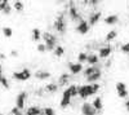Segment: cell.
<instances>
[{"instance_id": "obj_42", "label": "cell", "mask_w": 129, "mask_h": 115, "mask_svg": "<svg viewBox=\"0 0 129 115\" xmlns=\"http://www.w3.org/2000/svg\"><path fill=\"white\" fill-rule=\"evenodd\" d=\"M5 58V54L4 53H0V60H4Z\"/></svg>"}, {"instance_id": "obj_9", "label": "cell", "mask_w": 129, "mask_h": 115, "mask_svg": "<svg viewBox=\"0 0 129 115\" xmlns=\"http://www.w3.org/2000/svg\"><path fill=\"white\" fill-rule=\"evenodd\" d=\"M69 70H70L71 74L76 75V74H79V72L83 70V65L80 64V62H78V64H74V62H70V64H69Z\"/></svg>"}, {"instance_id": "obj_6", "label": "cell", "mask_w": 129, "mask_h": 115, "mask_svg": "<svg viewBox=\"0 0 129 115\" xmlns=\"http://www.w3.org/2000/svg\"><path fill=\"white\" fill-rule=\"evenodd\" d=\"M81 112H83V115H95L97 110L93 107L92 103L85 102V103H83V106H81Z\"/></svg>"}, {"instance_id": "obj_38", "label": "cell", "mask_w": 129, "mask_h": 115, "mask_svg": "<svg viewBox=\"0 0 129 115\" xmlns=\"http://www.w3.org/2000/svg\"><path fill=\"white\" fill-rule=\"evenodd\" d=\"M10 56H12V57H17V56H18V52H17L16 49H13L12 52H10Z\"/></svg>"}, {"instance_id": "obj_37", "label": "cell", "mask_w": 129, "mask_h": 115, "mask_svg": "<svg viewBox=\"0 0 129 115\" xmlns=\"http://www.w3.org/2000/svg\"><path fill=\"white\" fill-rule=\"evenodd\" d=\"M10 10H12V7H10V5L8 4V5L2 10V12H3V13H5V14H10Z\"/></svg>"}, {"instance_id": "obj_27", "label": "cell", "mask_w": 129, "mask_h": 115, "mask_svg": "<svg viewBox=\"0 0 129 115\" xmlns=\"http://www.w3.org/2000/svg\"><path fill=\"white\" fill-rule=\"evenodd\" d=\"M3 35L5 38H10L13 35V30L10 28V27H3Z\"/></svg>"}, {"instance_id": "obj_22", "label": "cell", "mask_w": 129, "mask_h": 115, "mask_svg": "<svg viewBox=\"0 0 129 115\" xmlns=\"http://www.w3.org/2000/svg\"><path fill=\"white\" fill-rule=\"evenodd\" d=\"M67 91H69V93H70L71 97H76V96H78V87L75 85V84H71V85L67 88Z\"/></svg>"}, {"instance_id": "obj_35", "label": "cell", "mask_w": 129, "mask_h": 115, "mask_svg": "<svg viewBox=\"0 0 129 115\" xmlns=\"http://www.w3.org/2000/svg\"><path fill=\"white\" fill-rule=\"evenodd\" d=\"M9 4V0H0V10H3Z\"/></svg>"}, {"instance_id": "obj_39", "label": "cell", "mask_w": 129, "mask_h": 115, "mask_svg": "<svg viewBox=\"0 0 129 115\" xmlns=\"http://www.w3.org/2000/svg\"><path fill=\"white\" fill-rule=\"evenodd\" d=\"M89 3H90L92 5H95L97 3H98V0H89Z\"/></svg>"}, {"instance_id": "obj_13", "label": "cell", "mask_w": 129, "mask_h": 115, "mask_svg": "<svg viewBox=\"0 0 129 115\" xmlns=\"http://www.w3.org/2000/svg\"><path fill=\"white\" fill-rule=\"evenodd\" d=\"M35 78L39 79V80H47L50 78V72L49 71H36L35 72Z\"/></svg>"}, {"instance_id": "obj_40", "label": "cell", "mask_w": 129, "mask_h": 115, "mask_svg": "<svg viewBox=\"0 0 129 115\" xmlns=\"http://www.w3.org/2000/svg\"><path fill=\"white\" fill-rule=\"evenodd\" d=\"M125 109H126V111H129V100L125 102Z\"/></svg>"}, {"instance_id": "obj_31", "label": "cell", "mask_w": 129, "mask_h": 115, "mask_svg": "<svg viewBox=\"0 0 129 115\" xmlns=\"http://www.w3.org/2000/svg\"><path fill=\"white\" fill-rule=\"evenodd\" d=\"M10 114H12V115H23V114H22V111H21L17 106H14L12 110H10Z\"/></svg>"}, {"instance_id": "obj_30", "label": "cell", "mask_w": 129, "mask_h": 115, "mask_svg": "<svg viewBox=\"0 0 129 115\" xmlns=\"http://www.w3.org/2000/svg\"><path fill=\"white\" fill-rule=\"evenodd\" d=\"M124 89H126L125 83H123V81L116 83V91H117V92H121V91H124Z\"/></svg>"}, {"instance_id": "obj_29", "label": "cell", "mask_w": 129, "mask_h": 115, "mask_svg": "<svg viewBox=\"0 0 129 115\" xmlns=\"http://www.w3.org/2000/svg\"><path fill=\"white\" fill-rule=\"evenodd\" d=\"M87 53H84V52H81V53H79L78 56V61L80 62V64H83V62H87Z\"/></svg>"}, {"instance_id": "obj_17", "label": "cell", "mask_w": 129, "mask_h": 115, "mask_svg": "<svg viewBox=\"0 0 129 115\" xmlns=\"http://www.w3.org/2000/svg\"><path fill=\"white\" fill-rule=\"evenodd\" d=\"M92 105H93V107H94L97 111L102 110V107H103V105H102V98H101V97H95L94 101L92 102Z\"/></svg>"}, {"instance_id": "obj_43", "label": "cell", "mask_w": 129, "mask_h": 115, "mask_svg": "<svg viewBox=\"0 0 129 115\" xmlns=\"http://www.w3.org/2000/svg\"><path fill=\"white\" fill-rule=\"evenodd\" d=\"M0 115H4V114H2V112H0Z\"/></svg>"}, {"instance_id": "obj_4", "label": "cell", "mask_w": 129, "mask_h": 115, "mask_svg": "<svg viewBox=\"0 0 129 115\" xmlns=\"http://www.w3.org/2000/svg\"><path fill=\"white\" fill-rule=\"evenodd\" d=\"M54 28L61 34H64L66 31V22H64V16L63 14H59L56 21H54Z\"/></svg>"}, {"instance_id": "obj_26", "label": "cell", "mask_w": 129, "mask_h": 115, "mask_svg": "<svg viewBox=\"0 0 129 115\" xmlns=\"http://www.w3.org/2000/svg\"><path fill=\"white\" fill-rule=\"evenodd\" d=\"M53 50H54V54H56L57 57H62L63 53H64V49H63L61 45H56V48L53 49Z\"/></svg>"}, {"instance_id": "obj_36", "label": "cell", "mask_w": 129, "mask_h": 115, "mask_svg": "<svg viewBox=\"0 0 129 115\" xmlns=\"http://www.w3.org/2000/svg\"><path fill=\"white\" fill-rule=\"evenodd\" d=\"M117 96H119L120 98H125V97L128 96V91L124 89V91H121V92H117Z\"/></svg>"}, {"instance_id": "obj_25", "label": "cell", "mask_w": 129, "mask_h": 115, "mask_svg": "<svg viewBox=\"0 0 129 115\" xmlns=\"http://www.w3.org/2000/svg\"><path fill=\"white\" fill-rule=\"evenodd\" d=\"M116 36H117V33H116L115 30H112V31H110V33H107V35H106V41H111V40L116 39Z\"/></svg>"}, {"instance_id": "obj_2", "label": "cell", "mask_w": 129, "mask_h": 115, "mask_svg": "<svg viewBox=\"0 0 129 115\" xmlns=\"http://www.w3.org/2000/svg\"><path fill=\"white\" fill-rule=\"evenodd\" d=\"M43 39L45 41V47H47V50H53L57 45V39L56 36L50 34V33H44L43 34Z\"/></svg>"}, {"instance_id": "obj_14", "label": "cell", "mask_w": 129, "mask_h": 115, "mask_svg": "<svg viewBox=\"0 0 129 115\" xmlns=\"http://www.w3.org/2000/svg\"><path fill=\"white\" fill-rule=\"evenodd\" d=\"M101 16H102L101 12H95L94 14H92V16L89 17V26H94V25L101 19Z\"/></svg>"}, {"instance_id": "obj_8", "label": "cell", "mask_w": 129, "mask_h": 115, "mask_svg": "<svg viewBox=\"0 0 129 115\" xmlns=\"http://www.w3.org/2000/svg\"><path fill=\"white\" fill-rule=\"evenodd\" d=\"M89 23L87 22V21H80V23L78 25V27H76V31L79 34H81V35H85L89 31Z\"/></svg>"}, {"instance_id": "obj_7", "label": "cell", "mask_w": 129, "mask_h": 115, "mask_svg": "<svg viewBox=\"0 0 129 115\" xmlns=\"http://www.w3.org/2000/svg\"><path fill=\"white\" fill-rule=\"evenodd\" d=\"M71 98H72V97L70 96L69 91L64 89L63 95H62V100H61V107H62V109H66L70 103H71Z\"/></svg>"}, {"instance_id": "obj_19", "label": "cell", "mask_w": 129, "mask_h": 115, "mask_svg": "<svg viewBox=\"0 0 129 115\" xmlns=\"http://www.w3.org/2000/svg\"><path fill=\"white\" fill-rule=\"evenodd\" d=\"M70 80V75L69 74H62L59 78H58V83H59V85H66L67 83Z\"/></svg>"}, {"instance_id": "obj_24", "label": "cell", "mask_w": 129, "mask_h": 115, "mask_svg": "<svg viewBox=\"0 0 129 115\" xmlns=\"http://www.w3.org/2000/svg\"><path fill=\"white\" fill-rule=\"evenodd\" d=\"M13 8L17 10V12H22L25 7H23V3H22V2H19V0H16L14 4H13Z\"/></svg>"}, {"instance_id": "obj_21", "label": "cell", "mask_w": 129, "mask_h": 115, "mask_svg": "<svg viewBox=\"0 0 129 115\" xmlns=\"http://www.w3.org/2000/svg\"><path fill=\"white\" fill-rule=\"evenodd\" d=\"M40 38H41V31L39 28H36V27L32 28V40H34V41H39Z\"/></svg>"}, {"instance_id": "obj_33", "label": "cell", "mask_w": 129, "mask_h": 115, "mask_svg": "<svg viewBox=\"0 0 129 115\" xmlns=\"http://www.w3.org/2000/svg\"><path fill=\"white\" fill-rule=\"evenodd\" d=\"M120 50L123 52V53L128 54V53H129V44H128V43H126V44H123V45L120 47Z\"/></svg>"}, {"instance_id": "obj_18", "label": "cell", "mask_w": 129, "mask_h": 115, "mask_svg": "<svg viewBox=\"0 0 129 115\" xmlns=\"http://www.w3.org/2000/svg\"><path fill=\"white\" fill-rule=\"evenodd\" d=\"M87 62L88 64H90V65H97L98 64V56L97 54H88L87 56Z\"/></svg>"}, {"instance_id": "obj_3", "label": "cell", "mask_w": 129, "mask_h": 115, "mask_svg": "<svg viewBox=\"0 0 129 115\" xmlns=\"http://www.w3.org/2000/svg\"><path fill=\"white\" fill-rule=\"evenodd\" d=\"M13 78L19 81H26L31 78V71L28 69H23L22 71H16L13 72Z\"/></svg>"}, {"instance_id": "obj_1", "label": "cell", "mask_w": 129, "mask_h": 115, "mask_svg": "<svg viewBox=\"0 0 129 115\" xmlns=\"http://www.w3.org/2000/svg\"><path fill=\"white\" fill-rule=\"evenodd\" d=\"M100 89V84H85L81 87H78V96L83 100L88 98L93 95H95V92Z\"/></svg>"}, {"instance_id": "obj_5", "label": "cell", "mask_w": 129, "mask_h": 115, "mask_svg": "<svg viewBox=\"0 0 129 115\" xmlns=\"http://www.w3.org/2000/svg\"><path fill=\"white\" fill-rule=\"evenodd\" d=\"M26 100H27V93L26 92H21L19 95L17 96L16 98V106L19 109V110H22L26 105Z\"/></svg>"}, {"instance_id": "obj_10", "label": "cell", "mask_w": 129, "mask_h": 115, "mask_svg": "<svg viewBox=\"0 0 129 115\" xmlns=\"http://www.w3.org/2000/svg\"><path fill=\"white\" fill-rule=\"evenodd\" d=\"M101 76H102V71L98 69L97 71H94L93 74H90L89 76H87V80H88V83H95L97 80L101 79Z\"/></svg>"}, {"instance_id": "obj_15", "label": "cell", "mask_w": 129, "mask_h": 115, "mask_svg": "<svg viewBox=\"0 0 129 115\" xmlns=\"http://www.w3.org/2000/svg\"><path fill=\"white\" fill-rule=\"evenodd\" d=\"M116 22H119V17L116 14H111V16H107L105 18V23L106 25H115Z\"/></svg>"}, {"instance_id": "obj_23", "label": "cell", "mask_w": 129, "mask_h": 115, "mask_svg": "<svg viewBox=\"0 0 129 115\" xmlns=\"http://www.w3.org/2000/svg\"><path fill=\"white\" fill-rule=\"evenodd\" d=\"M97 70H98V67H97V66H90V67H88V69H85V70H84V76H85V78L89 76L90 74H93V72L97 71Z\"/></svg>"}, {"instance_id": "obj_41", "label": "cell", "mask_w": 129, "mask_h": 115, "mask_svg": "<svg viewBox=\"0 0 129 115\" xmlns=\"http://www.w3.org/2000/svg\"><path fill=\"white\" fill-rule=\"evenodd\" d=\"M2 76H3V66L0 65V78H2Z\"/></svg>"}, {"instance_id": "obj_12", "label": "cell", "mask_w": 129, "mask_h": 115, "mask_svg": "<svg viewBox=\"0 0 129 115\" xmlns=\"http://www.w3.org/2000/svg\"><path fill=\"white\" fill-rule=\"evenodd\" d=\"M69 14H70L71 19H74V21H76V19H80L79 12H78V9L75 8V5H74V4H71V5H70V8H69Z\"/></svg>"}, {"instance_id": "obj_11", "label": "cell", "mask_w": 129, "mask_h": 115, "mask_svg": "<svg viewBox=\"0 0 129 115\" xmlns=\"http://www.w3.org/2000/svg\"><path fill=\"white\" fill-rule=\"evenodd\" d=\"M111 53H112V47H110V45L103 47V48L100 49V58H106V57H109Z\"/></svg>"}, {"instance_id": "obj_28", "label": "cell", "mask_w": 129, "mask_h": 115, "mask_svg": "<svg viewBox=\"0 0 129 115\" xmlns=\"http://www.w3.org/2000/svg\"><path fill=\"white\" fill-rule=\"evenodd\" d=\"M0 84H2V87H4V88H7V89H9V87H10L9 80H8L5 76H2V78H0Z\"/></svg>"}, {"instance_id": "obj_20", "label": "cell", "mask_w": 129, "mask_h": 115, "mask_svg": "<svg viewBox=\"0 0 129 115\" xmlns=\"http://www.w3.org/2000/svg\"><path fill=\"white\" fill-rule=\"evenodd\" d=\"M45 91H47V92H50V93H54V92L58 91V84H56V83L47 84V85H45Z\"/></svg>"}, {"instance_id": "obj_44", "label": "cell", "mask_w": 129, "mask_h": 115, "mask_svg": "<svg viewBox=\"0 0 129 115\" xmlns=\"http://www.w3.org/2000/svg\"><path fill=\"white\" fill-rule=\"evenodd\" d=\"M128 44H129V43H128Z\"/></svg>"}, {"instance_id": "obj_32", "label": "cell", "mask_w": 129, "mask_h": 115, "mask_svg": "<svg viewBox=\"0 0 129 115\" xmlns=\"http://www.w3.org/2000/svg\"><path fill=\"white\" fill-rule=\"evenodd\" d=\"M44 115H56V111L52 107H45L44 109Z\"/></svg>"}, {"instance_id": "obj_16", "label": "cell", "mask_w": 129, "mask_h": 115, "mask_svg": "<svg viewBox=\"0 0 129 115\" xmlns=\"http://www.w3.org/2000/svg\"><path fill=\"white\" fill-rule=\"evenodd\" d=\"M26 115H43V111L38 106H31L26 110Z\"/></svg>"}, {"instance_id": "obj_34", "label": "cell", "mask_w": 129, "mask_h": 115, "mask_svg": "<svg viewBox=\"0 0 129 115\" xmlns=\"http://www.w3.org/2000/svg\"><path fill=\"white\" fill-rule=\"evenodd\" d=\"M38 50L40 52V53H44V52L47 50V47H45V44H38Z\"/></svg>"}]
</instances>
